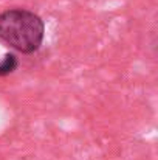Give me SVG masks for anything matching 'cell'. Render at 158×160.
Here are the masks:
<instances>
[{"label":"cell","instance_id":"6da1fadb","mask_svg":"<svg viewBox=\"0 0 158 160\" xmlns=\"http://www.w3.org/2000/svg\"><path fill=\"white\" fill-rule=\"evenodd\" d=\"M45 38V23L33 11L9 8L0 12V41L22 54L36 53Z\"/></svg>","mask_w":158,"mask_h":160},{"label":"cell","instance_id":"7a4b0ae2","mask_svg":"<svg viewBox=\"0 0 158 160\" xmlns=\"http://www.w3.org/2000/svg\"><path fill=\"white\" fill-rule=\"evenodd\" d=\"M17 67H19V59H17V56L14 53L5 54L3 59L0 61V76L11 75Z\"/></svg>","mask_w":158,"mask_h":160}]
</instances>
